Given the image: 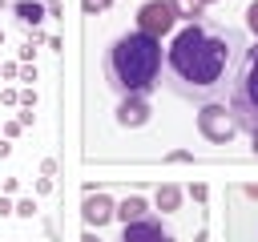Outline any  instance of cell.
Segmentation results:
<instances>
[{
  "mask_svg": "<svg viewBox=\"0 0 258 242\" xmlns=\"http://www.w3.org/2000/svg\"><path fill=\"white\" fill-rule=\"evenodd\" d=\"M254 149H258V133H254Z\"/></svg>",
  "mask_w": 258,
  "mask_h": 242,
  "instance_id": "cell-8",
  "label": "cell"
},
{
  "mask_svg": "<svg viewBox=\"0 0 258 242\" xmlns=\"http://www.w3.org/2000/svg\"><path fill=\"white\" fill-rule=\"evenodd\" d=\"M101 69H105V85L117 93V97H145L149 89H157L161 73H165V48H161V36H149V32H125L117 36L105 56H101Z\"/></svg>",
  "mask_w": 258,
  "mask_h": 242,
  "instance_id": "cell-2",
  "label": "cell"
},
{
  "mask_svg": "<svg viewBox=\"0 0 258 242\" xmlns=\"http://www.w3.org/2000/svg\"><path fill=\"white\" fill-rule=\"evenodd\" d=\"M141 117H145V109H137V105H133V109H129V105L121 109V121H125V125H141Z\"/></svg>",
  "mask_w": 258,
  "mask_h": 242,
  "instance_id": "cell-6",
  "label": "cell"
},
{
  "mask_svg": "<svg viewBox=\"0 0 258 242\" xmlns=\"http://www.w3.org/2000/svg\"><path fill=\"white\" fill-rule=\"evenodd\" d=\"M121 242H173V234L165 230L161 218H137L121 230Z\"/></svg>",
  "mask_w": 258,
  "mask_h": 242,
  "instance_id": "cell-4",
  "label": "cell"
},
{
  "mask_svg": "<svg viewBox=\"0 0 258 242\" xmlns=\"http://www.w3.org/2000/svg\"><path fill=\"white\" fill-rule=\"evenodd\" d=\"M226 105L234 113V125L246 129V133H258V44L246 48L242 56V69L226 93Z\"/></svg>",
  "mask_w": 258,
  "mask_h": 242,
  "instance_id": "cell-3",
  "label": "cell"
},
{
  "mask_svg": "<svg viewBox=\"0 0 258 242\" xmlns=\"http://www.w3.org/2000/svg\"><path fill=\"white\" fill-rule=\"evenodd\" d=\"M250 24H254V32H258V4L250 8Z\"/></svg>",
  "mask_w": 258,
  "mask_h": 242,
  "instance_id": "cell-7",
  "label": "cell"
},
{
  "mask_svg": "<svg viewBox=\"0 0 258 242\" xmlns=\"http://www.w3.org/2000/svg\"><path fill=\"white\" fill-rule=\"evenodd\" d=\"M145 20H149V24H145L141 32H149V36H161V32L169 28V12H165V8H161V12H157V8H149V12H145Z\"/></svg>",
  "mask_w": 258,
  "mask_h": 242,
  "instance_id": "cell-5",
  "label": "cell"
},
{
  "mask_svg": "<svg viewBox=\"0 0 258 242\" xmlns=\"http://www.w3.org/2000/svg\"><path fill=\"white\" fill-rule=\"evenodd\" d=\"M254 242H258V234H254Z\"/></svg>",
  "mask_w": 258,
  "mask_h": 242,
  "instance_id": "cell-9",
  "label": "cell"
},
{
  "mask_svg": "<svg viewBox=\"0 0 258 242\" xmlns=\"http://www.w3.org/2000/svg\"><path fill=\"white\" fill-rule=\"evenodd\" d=\"M246 56V36L230 24L198 20L185 24L173 44L165 48V89L189 105H218L226 101L238 69Z\"/></svg>",
  "mask_w": 258,
  "mask_h": 242,
  "instance_id": "cell-1",
  "label": "cell"
}]
</instances>
